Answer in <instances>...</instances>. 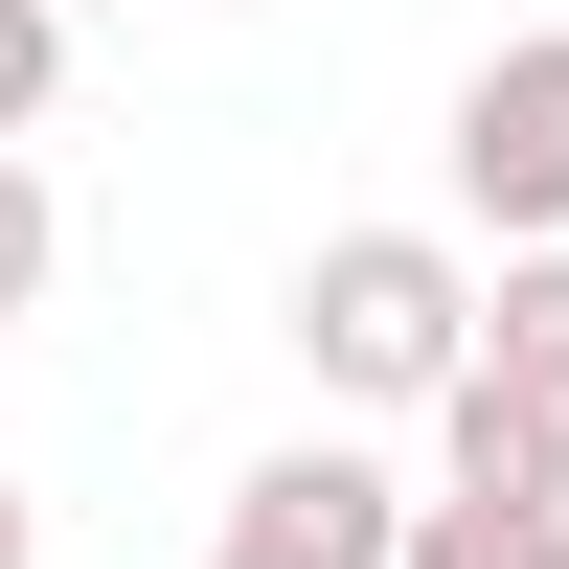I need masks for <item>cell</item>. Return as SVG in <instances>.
<instances>
[{
    "label": "cell",
    "mask_w": 569,
    "mask_h": 569,
    "mask_svg": "<svg viewBox=\"0 0 569 569\" xmlns=\"http://www.w3.org/2000/svg\"><path fill=\"white\" fill-rule=\"evenodd\" d=\"M206 569H410V501L365 479L342 433H297V456H251V479H228Z\"/></svg>",
    "instance_id": "3"
},
{
    "label": "cell",
    "mask_w": 569,
    "mask_h": 569,
    "mask_svg": "<svg viewBox=\"0 0 569 569\" xmlns=\"http://www.w3.org/2000/svg\"><path fill=\"white\" fill-rule=\"evenodd\" d=\"M46 273H69V206H46V160L0 137V319H46Z\"/></svg>",
    "instance_id": "7"
},
{
    "label": "cell",
    "mask_w": 569,
    "mask_h": 569,
    "mask_svg": "<svg viewBox=\"0 0 569 569\" xmlns=\"http://www.w3.org/2000/svg\"><path fill=\"white\" fill-rule=\"evenodd\" d=\"M0 569H46V501H23V479H0Z\"/></svg>",
    "instance_id": "9"
},
{
    "label": "cell",
    "mask_w": 569,
    "mask_h": 569,
    "mask_svg": "<svg viewBox=\"0 0 569 569\" xmlns=\"http://www.w3.org/2000/svg\"><path fill=\"white\" fill-rule=\"evenodd\" d=\"M479 365L501 388H569V251H501L479 273Z\"/></svg>",
    "instance_id": "5"
},
{
    "label": "cell",
    "mask_w": 569,
    "mask_h": 569,
    "mask_svg": "<svg viewBox=\"0 0 569 569\" xmlns=\"http://www.w3.org/2000/svg\"><path fill=\"white\" fill-rule=\"evenodd\" d=\"M433 456H456V501H569V388H501V365H456Z\"/></svg>",
    "instance_id": "4"
},
{
    "label": "cell",
    "mask_w": 569,
    "mask_h": 569,
    "mask_svg": "<svg viewBox=\"0 0 569 569\" xmlns=\"http://www.w3.org/2000/svg\"><path fill=\"white\" fill-rule=\"evenodd\" d=\"M456 206L501 251H569V23H501L456 69Z\"/></svg>",
    "instance_id": "2"
},
{
    "label": "cell",
    "mask_w": 569,
    "mask_h": 569,
    "mask_svg": "<svg viewBox=\"0 0 569 569\" xmlns=\"http://www.w3.org/2000/svg\"><path fill=\"white\" fill-rule=\"evenodd\" d=\"M410 569H569V501H410Z\"/></svg>",
    "instance_id": "6"
},
{
    "label": "cell",
    "mask_w": 569,
    "mask_h": 569,
    "mask_svg": "<svg viewBox=\"0 0 569 569\" xmlns=\"http://www.w3.org/2000/svg\"><path fill=\"white\" fill-rule=\"evenodd\" d=\"M297 365L342 410H456V365H479L456 228H319V251H297Z\"/></svg>",
    "instance_id": "1"
},
{
    "label": "cell",
    "mask_w": 569,
    "mask_h": 569,
    "mask_svg": "<svg viewBox=\"0 0 569 569\" xmlns=\"http://www.w3.org/2000/svg\"><path fill=\"white\" fill-rule=\"evenodd\" d=\"M46 91H69V0H0V137H46Z\"/></svg>",
    "instance_id": "8"
}]
</instances>
